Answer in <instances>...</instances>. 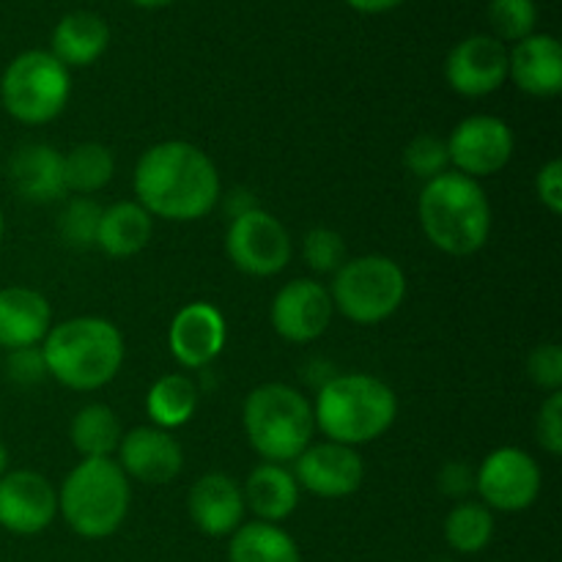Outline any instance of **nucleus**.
Masks as SVG:
<instances>
[{
  "mask_svg": "<svg viewBox=\"0 0 562 562\" xmlns=\"http://www.w3.org/2000/svg\"><path fill=\"white\" fill-rule=\"evenodd\" d=\"M132 184L137 203L151 217L170 223L203 220L223 195L217 165L187 140H162L143 151Z\"/></svg>",
  "mask_w": 562,
  "mask_h": 562,
  "instance_id": "1",
  "label": "nucleus"
},
{
  "mask_svg": "<svg viewBox=\"0 0 562 562\" xmlns=\"http://www.w3.org/2000/svg\"><path fill=\"white\" fill-rule=\"evenodd\" d=\"M42 355L47 376L77 393H91L119 376L124 366V335L108 318H66L49 327Z\"/></svg>",
  "mask_w": 562,
  "mask_h": 562,
  "instance_id": "2",
  "label": "nucleus"
},
{
  "mask_svg": "<svg viewBox=\"0 0 562 562\" xmlns=\"http://www.w3.org/2000/svg\"><path fill=\"white\" fill-rule=\"evenodd\" d=\"M423 234L437 250L467 258L492 236V203L481 181L456 170L426 181L417 203Z\"/></svg>",
  "mask_w": 562,
  "mask_h": 562,
  "instance_id": "3",
  "label": "nucleus"
},
{
  "mask_svg": "<svg viewBox=\"0 0 562 562\" xmlns=\"http://www.w3.org/2000/svg\"><path fill=\"white\" fill-rule=\"evenodd\" d=\"M398 417V398L393 387L368 373H340L318 387L313 404L316 428L329 442L357 445L376 442L393 428Z\"/></svg>",
  "mask_w": 562,
  "mask_h": 562,
  "instance_id": "4",
  "label": "nucleus"
},
{
  "mask_svg": "<svg viewBox=\"0 0 562 562\" xmlns=\"http://www.w3.org/2000/svg\"><path fill=\"white\" fill-rule=\"evenodd\" d=\"M130 503V477L115 459H82L58 492L60 516L71 532L88 541L113 536L124 525Z\"/></svg>",
  "mask_w": 562,
  "mask_h": 562,
  "instance_id": "5",
  "label": "nucleus"
},
{
  "mask_svg": "<svg viewBox=\"0 0 562 562\" xmlns=\"http://www.w3.org/2000/svg\"><path fill=\"white\" fill-rule=\"evenodd\" d=\"M241 423L250 448L269 464L294 461L316 434L313 404L283 382L258 384L245 398Z\"/></svg>",
  "mask_w": 562,
  "mask_h": 562,
  "instance_id": "6",
  "label": "nucleus"
},
{
  "mask_svg": "<svg viewBox=\"0 0 562 562\" xmlns=\"http://www.w3.org/2000/svg\"><path fill=\"white\" fill-rule=\"evenodd\" d=\"M71 93V75L49 49H25L0 77L5 113L27 126L49 124L64 113Z\"/></svg>",
  "mask_w": 562,
  "mask_h": 562,
  "instance_id": "7",
  "label": "nucleus"
},
{
  "mask_svg": "<svg viewBox=\"0 0 562 562\" xmlns=\"http://www.w3.org/2000/svg\"><path fill=\"white\" fill-rule=\"evenodd\" d=\"M329 296L340 316L371 327V324L387 322L404 305L406 274L393 258L376 256V252L346 258L344 267L333 274Z\"/></svg>",
  "mask_w": 562,
  "mask_h": 562,
  "instance_id": "8",
  "label": "nucleus"
},
{
  "mask_svg": "<svg viewBox=\"0 0 562 562\" xmlns=\"http://www.w3.org/2000/svg\"><path fill=\"white\" fill-rule=\"evenodd\" d=\"M225 252L231 263L252 278H272L289 267L294 256L291 234L274 214L256 206L231 220L225 234Z\"/></svg>",
  "mask_w": 562,
  "mask_h": 562,
  "instance_id": "9",
  "label": "nucleus"
},
{
  "mask_svg": "<svg viewBox=\"0 0 562 562\" xmlns=\"http://www.w3.org/2000/svg\"><path fill=\"white\" fill-rule=\"evenodd\" d=\"M475 492L488 510L519 514L532 508L541 494V467L527 450L497 448L475 472Z\"/></svg>",
  "mask_w": 562,
  "mask_h": 562,
  "instance_id": "10",
  "label": "nucleus"
},
{
  "mask_svg": "<svg viewBox=\"0 0 562 562\" xmlns=\"http://www.w3.org/2000/svg\"><path fill=\"white\" fill-rule=\"evenodd\" d=\"M445 143L456 173L475 181L499 173L516 148L514 130L497 115H470L450 132Z\"/></svg>",
  "mask_w": 562,
  "mask_h": 562,
  "instance_id": "11",
  "label": "nucleus"
},
{
  "mask_svg": "<svg viewBox=\"0 0 562 562\" xmlns=\"http://www.w3.org/2000/svg\"><path fill=\"white\" fill-rule=\"evenodd\" d=\"M335 316L333 296L327 285L313 278H296L285 283L274 294L272 318L274 333L289 344H313L327 333L329 322Z\"/></svg>",
  "mask_w": 562,
  "mask_h": 562,
  "instance_id": "12",
  "label": "nucleus"
},
{
  "mask_svg": "<svg viewBox=\"0 0 562 562\" xmlns=\"http://www.w3.org/2000/svg\"><path fill=\"white\" fill-rule=\"evenodd\" d=\"M294 477L300 488L322 499L351 497L366 481V461L349 445L324 442L307 445L294 459Z\"/></svg>",
  "mask_w": 562,
  "mask_h": 562,
  "instance_id": "13",
  "label": "nucleus"
},
{
  "mask_svg": "<svg viewBox=\"0 0 562 562\" xmlns=\"http://www.w3.org/2000/svg\"><path fill=\"white\" fill-rule=\"evenodd\" d=\"M445 80L467 99H481L499 91L508 80V47L486 33L467 36L448 53Z\"/></svg>",
  "mask_w": 562,
  "mask_h": 562,
  "instance_id": "14",
  "label": "nucleus"
},
{
  "mask_svg": "<svg viewBox=\"0 0 562 562\" xmlns=\"http://www.w3.org/2000/svg\"><path fill=\"white\" fill-rule=\"evenodd\" d=\"M58 516V492L33 470H14L0 477V527L14 536H38Z\"/></svg>",
  "mask_w": 562,
  "mask_h": 562,
  "instance_id": "15",
  "label": "nucleus"
},
{
  "mask_svg": "<svg viewBox=\"0 0 562 562\" xmlns=\"http://www.w3.org/2000/svg\"><path fill=\"white\" fill-rule=\"evenodd\" d=\"M119 467L126 477L140 481L146 486H165L173 483L184 470V450L179 439L157 426L132 428L121 437Z\"/></svg>",
  "mask_w": 562,
  "mask_h": 562,
  "instance_id": "16",
  "label": "nucleus"
},
{
  "mask_svg": "<svg viewBox=\"0 0 562 562\" xmlns=\"http://www.w3.org/2000/svg\"><path fill=\"white\" fill-rule=\"evenodd\" d=\"M225 340H228V327L223 313L209 302H192L181 307L168 329L170 355L187 371L212 366L225 349Z\"/></svg>",
  "mask_w": 562,
  "mask_h": 562,
  "instance_id": "17",
  "label": "nucleus"
},
{
  "mask_svg": "<svg viewBox=\"0 0 562 562\" xmlns=\"http://www.w3.org/2000/svg\"><path fill=\"white\" fill-rule=\"evenodd\" d=\"M190 519L203 536H234L245 525V494L241 486L225 472H206L192 483L187 494Z\"/></svg>",
  "mask_w": 562,
  "mask_h": 562,
  "instance_id": "18",
  "label": "nucleus"
},
{
  "mask_svg": "<svg viewBox=\"0 0 562 562\" xmlns=\"http://www.w3.org/2000/svg\"><path fill=\"white\" fill-rule=\"evenodd\" d=\"M508 77L530 97H558L562 91V47L549 33H532V36L516 42L508 49Z\"/></svg>",
  "mask_w": 562,
  "mask_h": 562,
  "instance_id": "19",
  "label": "nucleus"
},
{
  "mask_svg": "<svg viewBox=\"0 0 562 562\" xmlns=\"http://www.w3.org/2000/svg\"><path fill=\"white\" fill-rule=\"evenodd\" d=\"M53 327L47 296L25 285L0 289V349L14 351L38 346Z\"/></svg>",
  "mask_w": 562,
  "mask_h": 562,
  "instance_id": "20",
  "label": "nucleus"
},
{
  "mask_svg": "<svg viewBox=\"0 0 562 562\" xmlns=\"http://www.w3.org/2000/svg\"><path fill=\"white\" fill-rule=\"evenodd\" d=\"M14 190L31 203H53L66 195L64 154L47 143H27L16 148L9 162Z\"/></svg>",
  "mask_w": 562,
  "mask_h": 562,
  "instance_id": "21",
  "label": "nucleus"
},
{
  "mask_svg": "<svg viewBox=\"0 0 562 562\" xmlns=\"http://www.w3.org/2000/svg\"><path fill=\"white\" fill-rule=\"evenodd\" d=\"M241 494H245V508H250L258 521H269V525L285 521L300 505V483L294 472L285 470L283 464H269V461L258 464L247 475Z\"/></svg>",
  "mask_w": 562,
  "mask_h": 562,
  "instance_id": "22",
  "label": "nucleus"
},
{
  "mask_svg": "<svg viewBox=\"0 0 562 562\" xmlns=\"http://www.w3.org/2000/svg\"><path fill=\"white\" fill-rule=\"evenodd\" d=\"M110 44V27L93 11H71L49 36V53L71 69V66H91L104 55Z\"/></svg>",
  "mask_w": 562,
  "mask_h": 562,
  "instance_id": "23",
  "label": "nucleus"
},
{
  "mask_svg": "<svg viewBox=\"0 0 562 562\" xmlns=\"http://www.w3.org/2000/svg\"><path fill=\"white\" fill-rule=\"evenodd\" d=\"M154 217L137 201H119L102 209L97 247L110 258H132L146 250L151 239Z\"/></svg>",
  "mask_w": 562,
  "mask_h": 562,
  "instance_id": "24",
  "label": "nucleus"
},
{
  "mask_svg": "<svg viewBox=\"0 0 562 562\" xmlns=\"http://www.w3.org/2000/svg\"><path fill=\"white\" fill-rule=\"evenodd\" d=\"M228 562H302V554L283 527L256 519L231 536Z\"/></svg>",
  "mask_w": 562,
  "mask_h": 562,
  "instance_id": "25",
  "label": "nucleus"
},
{
  "mask_svg": "<svg viewBox=\"0 0 562 562\" xmlns=\"http://www.w3.org/2000/svg\"><path fill=\"white\" fill-rule=\"evenodd\" d=\"M198 409V387L187 373H165L146 393V412L162 431L187 426Z\"/></svg>",
  "mask_w": 562,
  "mask_h": 562,
  "instance_id": "26",
  "label": "nucleus"
},
{
  "mask_svg": "<svg viewBox=\"0 0 562 562\" xmlns=\"http://www.w3.org/2000/svg\"><path fill=\"white\" fill-rule=\"evenodd\" d=\"M69 437L82 459H110L119 450L124 431L110 406L88 404L71 420Z\"/></svg>",
  "mask_w": 562,
  "mask_h": 562,
  "instance_id": "27",
  "label": "nucleus"
},
{
  "mask_svg": "<svg viewBox=\"0 0 562 562\" xmlns=\"http://www.w3.org/2000/svg\"><path fill=\"white\" fill-rule=\"evenodd\" d=\"M115 173V157L102 143H80L64 154V181L66 192L75 195H93L104 190Z\"/></svg>",
  "mask_w": 562,
  "mask_h": 562,
  "instance_id": "28",
  "label": "nucleus"
},
{
  "mask_svg": "<svg viewBox=\"0 0 562 562\" xmlns=\"http://www.w3.org/2000/svg\"><path fill=\"white\" fill-rule=\"evenodd\" d=\"M494 538V514L483 503L456 505L445 519V541L459 554H477L492 543Z\"/></svg>",
  "mask_w": 562,
  "mask_h": 562,
  "instance_id": "29",
  "label": "nucleus"
},
{
  "mask_svg": "<svg viewBox=\"0 0 562 562\" xmlns=\"http://www.w3.org/2000/svg\"><path fill=\"white\" fill-rule=\"evenodd\" d=\"M99 220H102V206L93 198L75 195L71 201L64 203L58 214L60 239L69 247H77V250L97 247Z\"/></svg>",
  "mask_w": 562,
  "mask_h": 562,
  "instance_id": "30",
  "label": "nucleus"
},
{
  "mask_svg": "<svg viewBox=\"0 0 562 562\" xmlns=\"http://www.w3.org/2000/svg\"><path fill=\"white\" fill-rule=\"evenodd\" d=\"M488 22L494 27V38L521 42V38L536 33L538 5L536 0H492L488 3Z\"/></svg>",
  "mask_w": 562,
  "mask_h": 562,
  "instance_id": "31",
  "label": "nucleus"
},
{
  "mask_svg": "<svg viewBox=\"0 0 562 562\" xmlns=\"http://www.w3.org/2000/svg\"><path fill=\"white\" fill-rule=\"evenodd\" d=\"M305 263L318 274H335L346 263V241L333 228H313L302 239Z\"/></svg>",
  "mask_w": 562,
  "mask_h": 562,
  "instance_id": "32",
  "label": "nucleus"
},
{
  "mask_svg": "<svg viewBox=\"0 0 562 562\" xmlns=\"http://www.w3.org/2000/svg\"><path fill=\"white\" fill-rule=\"evenodd\" d=\"M404 165L412 176L423 181H431L437 176L450 170V154L448 143L437 135H420L406 146Z\"/></svg>",
  "mask_w": 562,
  "mask_h": 562,
  "instance_id": "33",
  "label": "nucleus"
},
{
  "mask_svg": "<svg viewBox=\"0 0 562 562\" xmlns=\"http://www.w3.org/2000/svg\"><path fill=\"white\" fill-rule=\"evenodd\" d=\"M527 373H530L532 384L547 393H558L562 387V349L558 344H541L532 349L530 360H527Z\"/></svg>",
  "mask_w": 562,
  "mask_h": 562,
  "instance_id": "34",
  "label": "nucleus"
},
{
  "mask_svg": "<svg viewBox=\"0 0 562 562\" xmlns=\"http://www.w3.org/2000/svg\"><path fill=\"white\" fill-rule=\"evenodd\" d=\"M5 371L11 382L31 387L47 379V362H44L42 346H27V349H14L5 357Z\"/></svg>",
  "mask_w": 562,
  "mask_h": 562,
  "instance_id": "35",
  "label": "nucleus"
},
{
  "mask_svg": "<svg viewBox=\"0 0 562 562\" xmlns=\"http://www.w3.org/2000/svg\"><path fill=\"white\" fill-rule=\"evenodd\" d=\"M538 445L547 450L549 456L562 453V393H549V398L541 404L538 412Z\"/></svg>",
  "mask_w": 562,
  "mask_h": 562,
  "instance_id": "36",
  "label": "nucleus"
},
{
  "mask_svg": "<svg viewBox=\"0 0 562 562\" xmlns=\"http://www.w3.org/2000/svg\"><path fill=\"white\" fill-rule=\"evenodd\" d=\"M439 492L445 497H453L464 503L472 492H475V470L464 461H450L439 472Z\"/></svg>",
  "mask_w": 562,
  "mask_h": 562,
  "instance_id": "37",
  "label": "nucleus"
},
{
  "mask_svg": "<svg viewBox=\"0 0 562 562\" xmlns=\"http://www.w3.org/2000/svg\"><path fill=\"white\" fill-rule=\"evenodd\" d=\"M536 192L549 212L562 214V162L560 159H552V162H547L541 170H538Z\"/></svg>",
  "mask_w": 562,
  "mask_h": 562,
  "instance_id": "38",
  "label": "nucleus"
},
{
  "mask_svg": "<svg viewBox=\"0 0 562 562\" xmlns=\"http://www.w3.org/2000/svg\"><path fill=\"white\" fill-rule=\"evenodd\" d=\"M360 14H387V11L398 9L404 0H346Z\"/></svg>",
  "mask_w": 562,
  "mask_h": 562,
  "instance_id": "39",
  "label": "nucleus"
},
{
  "mask_svg": "<svg viewBox=\"0 0 562 562\" xmlns=\"http://www.w3.org/2000/svg\"><path fill=\"white\" fill-rule=\"evenodd\" d=\"M130 3H135V5H140V9H165V5H170L173 3V0H130Z\"/></svg>",
  "mask_w": 562,
  "mask_h": 562,
  "instance_id": "40",
  "label": "nucleus"
},
{
  "mask_svg": "<svg viewBox=\"0 0 562 562\" xmlns=\"http://www.w3.org/2000/svg\"><path fill=\"white\" fill-rule=\"evenodd\" d=\"M5 467H9V450H5V445L0 442V477L5 475Z\"/></svg>",
  "mask_w": 562,
  "mask_h": 562,
  "instance_id": "41",
  "label": "nucleus"
},
{
  "mask_svg": "<svg viewBox=\"0 0 562 562\" xmlns=\"http://www.w3.org/2000/svg\"><path fill=\"white\" fill-rule=\"evenodd\" d=\"M3 231H5V220H3V212H0V239H3Z\"/></svg>",
  "mask_w": 562,
  "mask_h": 562,
  "instance_id": "42",
  "label": "nucleus"
}]
</instances>
